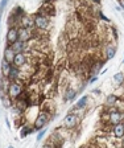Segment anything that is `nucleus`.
Masks as SVG:
<instances>
[{
	"mask_svg": "<svg viewBox=\"0 0 124 148\" xmlns=\"http://www.w3.org/2000/svg\"><path fill=\"white\" fill-rule=\"evenodd\" d=\"M8 148H13V147H8Z\"/></svg>",
	"mask_w": 124,
	"mask_h": 148,
	"instance_id": "2f4dec72",
	"label": "nucleus"
},
{
	"mask_svg": "<svg viewBox=\"0 0 124 148\" xmlns=\"http://www.w3.org/2000/svg\"><path fill=\"white\" fill-rule=\"evenodd\" d=\"M7 4H8V0H1V3H0V12H3L4 8L7 7Z\"/></svg>",
	"mask_w": 124,
	"mask_h": 148,
	"instance_id": "b1692460",
	"label": "nucleus"
},
{
	"mask_svg": "<svg viewBox=\"0 0 124 148\" xmlns=\"http://www.w3.org/2000/svg\"><path fill=\"white\" fill-rule=\"evenodd\" d=\"M123 64H124V60H123Z\"/></svg>",
	"mask_w": 124,
	"mask_h": 148,
	"instance_id": "473e14b6",
	"label": "nucleus"
},
{
	"mask_svg": "<svg viewBox=\"0 0 124 148\" xmlns=\"http://www.w3.org/2000/svg\"><path fill=\"white\" fill-rule=\"evenodd\" d=\"M75 95H77V91L72 87H67L65 92V101H73L75 98Z\"/></svg>",
	"mask_w": 124,
	"mask_h": 148,
	"instance_id": "dca6fc26",
	"label": "nucleus"
},
{
	"mask_svg": "<svg viewBox=\"0 0 124 148\" xmlns=\"http://www.w3.org/2000/svg\"><path fill=\"white\" fill-rule=\"evenodd\" d=\"M114 81L118 85H123V82H124V73H116L114 75Z\"/></svg>",
	"mask_w": 124,
	"mask_h": 148,
	"instance_id": "4be33fe9",
	"label": "nucleus"
},
{
	"mask_svg": "<svg viewBox=\"0 0 124 148\" xmlns=\"http://www.w3.org/2000/svg\"><path fill=\"white\" fill-rule=\"evenodd\" d=\"M22 94V86L21 83H19L17 81H13L11 82L10 89H8V97L12 99H17L20 98V95Z\"/></svg>",
	"mask_w": 124,
	"mask_h": 148,
	"instance_id": "f257e3e1",
	"label": "nucleus"
},
{
	"mask_svg": "<svg viewBox=\"0 0 124 148\" xmlns=\"http://www.w3.org/2000/svg\"><path fill=\"white\" fill-rule=\"evenodd\" d=\"M77 122H78L77 115L75 114H67L65 116V119H63V127H65V128H73V127H75Z\"/></svg>",
	"mask_w": 124,
	"mask_h": 148,
	"instance_id": "0eeeda50",
	"label": "nucleus"
},
{
	"mask_svg": "<svg viewBox=\"0 0 124 148\" xmlns=\"http://www.w3.org/2000/svg\"><path fill=\"white\" fill-rule=\"evenodd\" d=\"M45 134H46V130H42V131H40V134H38L37 138H36V140H37V142H40L41 139L44 138V135H45Z\"/></svg>",
	"mask_w": 124,
	"mask_h": 148,
	"instance_id": "393cba45",
	"label": "nucleus"
},
{
	"mask_svg": "<svg viewBox=\"0 0 124 148\" xmlns=\"http://www.w3.org/2000/svg\"><path fill=\"white\" fill-rule=\"evenodd\" d=\"M11 69H12V64H10L8 61H5L3 58V61H1V75L3 77H8L11 73Z\"/></svg>",
	"mask_w": 124,
	"mask_h": 148,
	"instance_id": "f8f14e48",
	"label": "nucleus"
},
{
	"mask_svg": "<svg viewBox=\"0 0 124 148\" xmlns=\"http://www.w3.org/2000/svg\"><path fill=\"white\" fill-rule=\"evenodd\" d=\"M93 1H94V3H96V4L100 3V0H93Z\"/></svg>",
	"mask_w": 124,
	"mask_h": 148,
	"instance_id": "c756f323",
	"label": "nucleus"
},
{
	"mask_svg": "<svg viewBox=\"0 0 124 148\" xmlns=\"http://www.w3.org/2000/svg\"><path fill=\"white\" fill-rule=\"evenodd\" d=\"M114 136L116 139H123L124 138V126L121 123L114 126Z\"/></svg>",
	"mask_w": 124,
	"mask_h": 148,
	"instance_id": "ddd939ff",
	"label": "nucleus"
},
{
	"mask_svg": "<svg viewBox=\"0 0 124 148\" xmlns=\"http://www.w3.org/2000/svg\"><path fill=\"white\" fill-rule=\"evenodd\" d=\"M96 81V77H93V78H90V79H89V83H94Z\"/></svg>",
	"mask_w": 124,
	"mask_h": 148,
	"instance_id": "bb28decb",
	"label": "nucleus"
},
{
	"mask_svg": "<svg viewBox=\"0 0 124 148\" xmlns=\"http://www.w3.org/2000/svg\"><path fill=\"white\" fill-rule=\"evenodd\" d=\"M99 16H100V17H102V18H103V20H104V21H107V23H108V21H110L108 18L106 17V16H104V15H103V13H102V12H99Z\"/></svg>",
	"mask_w": 124,
	"mask_h": 148,
	"instance_id": "a878e982",
	"label": "nucleus"
},
{
	"mask_svg": "<svg viewBox=\"0 0 124 148\" xmlns=\"http://www.w3.org/2000/svg\"><path fill=\"white\" fill-rule=\"evenodd\" d=\"M25 64H27V56H25L24 53H16L15 58H13V62H12L13 66L19 69V68H21V66H24Z\"/></svg>",
	"mask_w": 124,
	"mask_h": 148,
	"instance_id": "423d86ee",
	"label": "nucleus"
},
{
	"mask_svg": "<svg viewBox=\"0 0 124 148\" xmlns=\"http://www.w3.org/2000/svg\"><path fill=\"white\" fill-rule=\"evenodd\" d=\"M49 122V114H48L46 111H41V112H38L37 116H36V119H34V128L36 130H42L44 126Z\"/></svg>",
	"mask_w": 124,
	"mask_h": 148,
	"instance_id": "f03ea898",
	"label": "nucleus"
},
{
	"mask_svg": "<svg viewBox=\"0 0 124 148\" xmlns=\"http://www.w3.org/2000/svg\"><path fill=\"white\" fill-rule=\"evenodd\" d=\"M11 48H12V50L15 53H22L25 49H27V42H22V41H16L15 44H12L11 45Z\"/></svg>",
	"mask_w": 124,
	"mask_h": 148,
	"instance_id": "9b49d317",
	"label": "nucleus"
},
{
	"mask_svg": "<svg viewBox=\"0 0 124 148\" xmlns=\"http://www.w3.org/2000/svg\"><path fill=\"white\" fill-rule=\"evenodd\" d=\"M15 54H16V53L12 50V48H11V46H8V48H5V50H4V60H5V61H8L10 64H12L13 58H15Z\"/></svg>",
	"mask_w": 124,
	"mask_h": 148,
	"instance_id": "4468645a",
	"label": "nucleus"
},
{
	"mask_svg": "<svg viewBox=\"0 0 124 148\" xmlns=\"http://www.w3.org/2000/svg\"><path fill=\"white\" fill-rule=\"evenodd\" d=\"M123 126H124V123H123Z\"/></svg>",
	"mask_w": 124,
	"mask_h": 148,
	"instance_id": "72a5a7b5",
	"label": "nucleus"
},
{
	"mask_svg": "<svg viewBox=\"0 0 124 148\" xmlns=\"http://www.w3.org/2000/svg\"><path fill=\"white\" fill-rule=\"evenodd\" d=\"M16 41H19V29L15 27H11L8 29V32H7V42L12 45Z\"/></svg>",
	"mask_w": 124,
	"mask_h": 148,
	"instance_id": "20e7f679",
	"label": "nucleus"
},
{
	"mask_svg": "<svg viewBox=\"0 0 124 148\" xmlns=\"http://www.w3.org/2000/svg\"><path fill=\"white\" fill-rule=\"evenodd\" d=\"M19 23H20V27L27 28V29H31V28L34 27V18H32L31 16H22Z\"/></svg>",
	"mask_w": 124,
	"mask_h": 148,
	"instance_id": "1a4fd4ad",
	"label": "nucleus"
},
{
	"mask_svg": "<svg viewBox=\"0 0 124 148\" xmlns=\"http://www.w3.org/2000/svg\"><path fill=\"white\" fill-rule=\"evenodd\" d=\"M34 27L38 29H48L49 27V20L44 15H37L34 17Z\"/></svg>",
	"mask_w": 124,
	"mask_h": 148,
	"instance_id": "39448f33",
	"label": "nucleus"
},
{
	"mask_svg": "<svg viewBox=\"0 0 124 148\" xmlns=\"http://www.w3.org/2000/svg\"><path fill=\"white\" fill-rule=\"evenodd\" d=\"M41 148H54V147H53L52 144H45V145H42Z\"/></svg>",
	"mask_w": 124,
	"mask_h": 148,
	"instance_id": "cd10ccee",
	"label": "nucleus"
},
{
	"mask_svg": "<svg viewBox=\"0 0 124 148\" xmlns=\"http://www.w3.org/2000/svg\"><path fill=\"white\" fill-rule=\"evenodd\" d=\"M103 62L102 61H98V62H95V65H94V68L90 70V74L91 75H94V77H96V74H99V70L102 69V66H103Z\"/></svg>",
	"mask_w": 124,
	"mask_h": 148,
	"instance_id": "a211bd4d",
	"label": "nucleus"
},
{
	"mask_svg": "<svg viewBox=\"0 0 124 148\" xmlns=\"http://www.w3.org/2000/svg\"><path fill=\"white\" fill-rule=\"evenodd\" d=\"M118 102V97L115 95V94H110L106 99V105L107 106H115V103Z\"/></svg>",
	"mask_w": 124,
	"mask_h": 148,
	"instance_id": "aec40b11",
	"label": "nucleus"
},
{
	"mask_svg": "<svg viewBox=\"0 0 124 148\" xmlns=\"http://www.w3.org/2000/svg\"><path fill=\"white\" fill-rule=\"evenodd\" d=\"M32 38V31L31 29H27V28H19V40L22 42H28Z\"/></svg>",
	"mask_w": 124,
	"mask_h": 148,
	"instance_id": "6e6552de",
	"label": "nucleus"
},
{
	"mask_svg": "<svg viewBox=\"0 0 124 148\" xmlns=\"http://www.w3.org/2000/svg\"><path fill=\"white\" fill-rule=\"evenodd\" d=\"M123 119H124V114H123V112H120V111H116V110L110 111V114H108V122L111 124L116 126V124H119Z\"/></svg>",
	"mask_w": 124,
	"mask_h": 148,
	"instance_id": "7ed1b4c3",
	"label": "nucleus"
},
{
	"mask_svg": "<svg viewBox=\"0 0 124 148\" xmlns=\"http://www.w3.org/2000/svg\"><path fill=\"white\" fill-rule=\"evenodd\" d=\"M11 99H12V98H10V97H5L4 94L1 95V102H3L4 107H7V108L12 107V102H11Z\"/></svg>",
	"mask_w": 124,
	"mask_h": 148,
	"instance_id": "412c9836",
	"label": "nucleus"
},
{
	"mask_svg": "<svg viewBox=\"0 0 124 148\" xmlns=\"http://www.w3.org/2000/svg\"><path fill=\"white\" fill-rule=\"evenodd\" d=\"M87 101H89V97H87V95H83L81 99H79V101L77 102V105H75V108H79V110H81V108H84V107H86V105H87Z\"/></svg>",
	"mask_w": 124,
	"mask_h": 148,
	"instance_id": "6ab92c4d",
	"label": "nucleus"
},
{
	"mask_svg": "<svg viewBox=\"0 0 124 148\" xmlns=\"http://www.w3.org/2000/svg\"><path fill=\"white\" fill-rule=\"evenodd\" d=\"M0 18H1V12H0Z\"/></svg>",
	"mask_w": 124,
	"mask_h": 148,
	"instance_id": "7c9ffc66",
	"label": "nucleus"
},
{
	"mask_svg": "<svg viewBox=\"0 0 124 148\" xmlns=\"http://www.w3.org/2000/svg\"><path fill=\"white\" fill-rule=\"evenodd\" d=\"M115 54H116V48L112 45H107V48H106V60L114 58Z\"/></svg>",
	"mask_w": 124,
	"mask_h": 148,
	"instance_id": "2eb2a0df",
	"label": "nucleus"
},
{
	"mask_svg": "<svg viewBox=\"0 0 124 148\" xmlns=\"http://www.w3.org/2000/svg\"><path fill=\"white\" fill-rule=\"evenodd\" d=\"M19 75H20V71H19V69L17 68H15L12 65V69H11V73H10V75H8V78L11 79V82H13V81H17V78H19Z\"/></svg>",
	"mask_w": 124,
	"mask_h": 148,
	"instance_id": "f3484780",
	"label": "nucleus"
},
{
	"mask_svg": "<svg viewBox=\"0 0 124 148\" xmlns=\"http://www.w3.org/2000/svg\"><path fill=\"white\" fill-rule=\"evenodd\" d=\"M31 132H33V130H32V128H28L27 126L21 127V134H20V136H21V138H25V136L29 135Z\"/></svg>",
	"mask_w": 124,
	"mask_h": 148,
	"instance_id": "5701e85b",
	"label": "nucleus"
},
{
	"mask_svg": "<svg viewBox=\"0 0 124 148\" xmlns=\"http://www.w3.org/2000/svg\"><path fill=\"white\" fill-rule=\"evenodd\" d=\"M119 3H120L121 8H123V11H124V0H119Z\"/></svg>",
	"mask_w": 124,
	"mask_h": 148,
	"instance_id": "c85d7f7f",
	"label": "nucleus"
},
{
	"mask_svg": "<svg viewBox=\"0 0 124 148\" xmlns=\"http://www.w3.org/2000/svg\"><path fill=\"white\" fill-rule=\"evenodd\" d=\"M10 85H11V79H10V78H8V77H1V79H0V91H1V94L8 92Z\"/></svg>",
	"mask_w": 124,
	"mask_h": 148,
	"instance_id": "9d476101",
	"label": "nucleus"
}]
</instances>
